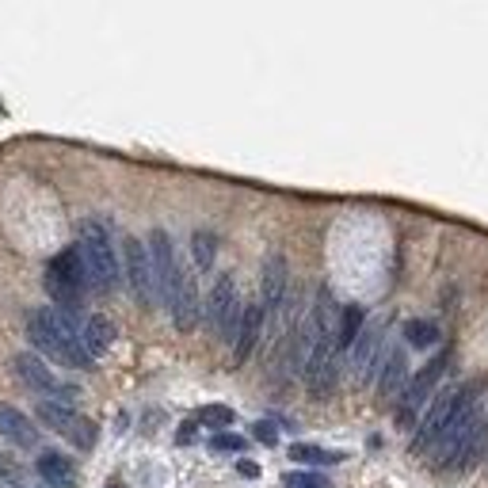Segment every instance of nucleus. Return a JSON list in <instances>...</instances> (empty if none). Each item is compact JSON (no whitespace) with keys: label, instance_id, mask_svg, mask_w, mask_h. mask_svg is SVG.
<instances>
[{"label":"nucleus","instance_id":"nucleus-27","mask_svg":"<svg viewBox=\"0 0 488 488\" xmlns=\"http://www.w3.org/2000/svg\"><path fill=\"white\" fill-rule=\"evenodd\" d=\"M256 439H260L264 446H275L279 443V428H275V423H267V420H260V423H256Z\"/></svg>","mask_w":488,"mask_h":488},{"label":"nucleus","instance_id":"nucleus-3","mask_svg":"<svg viewBox=\"0 0 488 488\" xmlns=\"http://www.w3.org/2000/svg\"><path fill=\"white\" fill-rule=\"evenodd\" d=\"M473 408H477V385H458L454 393L439 397V401L431 405V413L423 416V423L416 428L413 454H423V451H431V446H439L443 435L451 431L466 413H473Z\"/></svg>","mask_w":488,"mask_h":488},{"label":"nucleus","instance_id":"nucleus-20","mask_svg":"<svg viewBox=\"0 0 488 488\" xmlns=\"http://www.w3.org/2000/svg\"><path fill=\"white\" fill-rule=\"evenodd\" d=\"M290 458L302 461V466H336V461H343V454L325 451V446H313V443H294Z\"/></svg>","mask_w":488,"mask_h":488},{"label":"nucleus","instance_id":"nucleus-28","mask_svg":"<svg viewBox=\"0 0 488 488\" xmlns=\"http://www.w3.org/2000/svg\"><path fill=\"white\" fill-rule=\"evenodd\" d=\"M195 439V423H184V431H179V443H191Z\"/></svg>","mask_w":488,"mask_h":488},{"label":"nucleus","instance_id":"nucleus-31","mask_svg":"<svg viewBox=\"0 0 488 488\" xmlns=\"http://www.w3.org/2000/svg\"><path fill=\"white\" fill-rule=\"evenodd\" d=\"M111 488H122V484H111Z\"/></svg>","mask_w":488,"mask_h":488},{"label":"nucleus","instance_id":"nucleus-19","mask_svg":"<svg viewBox=\"0 0 488 488\" xmlns=\"http://www.w3.org/2000/svg\"><path fill=\"white\" fill-rule=\"evenodd\" d=\"M366 332V310L363 305H343V313L336 320V343H340V351H351L355 348V340Z\"/></svg>","mask_w":488,"mask_h":488},{"label":"nucleus","instance_id":"nucleus-10","mask_svg":"<svg viewBox=\"0 0 488 488\" xmlns=\"http://www.w3.org/2000/svg\"><path fill=\"white\" fill-rule=\"evenodd\" d=\"M149 256H153V275H157V298L161 305H169V298L179 287V275H184L169 229H153L149 233Z\"/></svg>","mask_w":488,"mask_h":488},{"label":"nucleus","instance_id":"nucleus-4","mask_svg":"<svg viewBox=\"0 0 488 488\" xmlns=\"http://www.w3.org/2000/svg\"><path fill=\"white\" fill-rule=\"evenodd\" d=\"M46 294L54 298L58 310H69L76 313V305H81V294L88 290V272H84V260L81 252H76V244L66 252H58L54 260L46 264Z\"/></svg>","mask_w":488,"mask_h":488},{"label":"nucleus","instance_id":"nucleus-6","mask_svg":"<svg viewBox=\"0 0 488 488\" xmlns=\"http://www.w3.org/2000/svg\"><path fill=\"white\" fill-rule=\"evenodd\" d=\"M12 366H16L20 382L28 385L31 393L43 397V401H58V405H69V408H73L76 397H81V393H76V385H66V382L54 374V370L43 363V358L31 355V351H20L16 358H12Z\"/></svg>","mask_w":488,"mask_h":488},{"label":"nucleus","instance_id":"nucleus-30","mask_svg":"<svg viewBox=\"0 0 488 488\" xmlns=\"http://www.w3.org/2000/svg\"><path fill=\"white\" fill-rule=\"evenodd\" d=\"M0 488H8V484H0ZM12 488H23V484H12Z\"/></svg>","mask_w":488,"mask_h":488},{"label":"nucleus","instance_id":"nucleus-18","mask_svg":"<svg viewBox=\"0 0 488 488\" xmlns=\"http://www.w3.org/2000/svg\"><path fill=\"white\" fill-rule=\"evenodd\" d=\"M405 378H408V355H405V348H390L382 358V370H378V393L393 401V397L401 393Z\"/></svg>","mask_w":488,"mask_h":488},{"label":"nucleus","instance_id":"nucleus-26","mask_svg":"<svg viewBox=\"0 0 488 488\" xmlns=\"http://www.w3.org/2000/svg\"><path fill=\"white\" fill-rule=\"evenodd\" d=\"M210 446H214V451H222V454H240L244 451V439H240V435L222 431V435H214V439H210Z\"/></svg>","mask_w":488,"mask_h":488},{"label":"nucleus","instance_id":"nucleus-2","mask_svg":"<svg viewBox=\"0 0 488 488\" xmlns=\"http://www.w3.org/2000/svg\"><path fill=\"white\" fill-rule=\"evenodd\" d=\"M76 252H81V260H84L88 287L99 294H111L119 287L122 264H119V252H114L111 225L104 217H84L81 222V229H76Z\"/></svg>","mask_w":488,"mask_h":488},{"label":"nucleus","instance_id":"nucleus-22","mask_svg":"<svg viewBox=\"0 0 488 488\" xmlns=\"http://www.w3.org/2000/svg\"><path fill=\"white\" fill-rule=\"evenodd\" d=\"M405 340L413 343V348H435L439 343V325H431V320H408L405 325Z\"/></svg>","mask_w":488,"mask_h":488},{"label":"nucleus","instance_id":"nucleus-9","mask_svg":"<svg viewBox=\"0 0 488 488\" xmlns=\"http://www.w3.org/2000/svg\"><path fill=\"white\" fill-rule=\"evenodd\" d=\"M446 363H451L446 355H435L431 363L420 366V374L401 390V397H397V423H401V428H413V423H416V413L428 405V397H431L435 385H439Z\"/></svg>","mask_w":488,"mask_h":488},{"label":"nucleus","instance_id":"nucleus-14","mask_svg":"<svg viewBox=\"0 0 488 488\" xmlns=\"http://www.w3.org/2000/svg\"><path fill=\"white\" fill-rule=\"evenodd\" d=\"M264 305L260 302H244V313H240V325H237V340H233V358L237 363H244L252 351H256V343H260L264 336Z\"/></svg>","mask_w":488,"mask_h":488},{"label":"nucleus","instance_id":"nucleus-25","mask_svg":"<svg viewBox=\"0 0 488 488\" xmlns=\"http://www.w3.org/2000/svg\"><path fill=\"white\" fill-rule=\"evenodd\" d=\"M282 484H287V488H332L325 477H320V473H290Z\"/></svg>","mask_w":488,"mask_h":488},{"label":"nucleus","instance_id":"nucleus-8","mask_svg":"<svg viewBox=\"0 0 488 488\" xmlns=\"http://www.w3.org/2000/svg\"><path fill=\"white\" fill-rule=\"evenodd\" d=\"M35 416L43 428H50L54 435H61V439H69L73 446H81V451H88V446H96V428L92 420H84L76 408L69 405H58V401H38Z\"/></svg>","mask_w":488,"mask_h":488},{"label":"nucleus","instance_id":"nucleus-15","mask_svg":"<svg viewBox=\"0 0 488 488\" xmlns=\"http://www.w3.org/2000/svg\"><path fill=\"white\" fill-rule=\"evenodd\" d=\"M0 435L12 446H23V451L38 446V428L31 423V416H23L16 405H4V401H0Z\"/></svg>","mask_w":488,"mask_h":488},{"label":"nucleus","instance_id":"nucleus-5","mask_svg":"<svg viewBox=\"0 0 488 488\" xmlns=\"http://www.w3.org/2000/svg\"><path fill=\"white\" fill-rule=\"evenodd\" d=\"M240 313H244V302L237 294V279H233V272H222L214 279L210 298H207V320H210V328L217 332V340H225V343L237 340Z\"/></svg>","mask_w":488,"mask_h":488},{"label":"nucleus","instance_id":"nucleus-24","mask_svg":"<svg viewBox=\"0 0 488 488\" xmlns=\"http://www.w3.org/2000/svg\"><path fill=\"white\" fill-rule=\"evenodd\" d=\"M0 484H23V466L8 451H0Z\"/></svg>","mask_w":488,"mask_h":488},{"label":"nucleus","instance_id":"nucleus-23","mask_svg":"<svg viewBox=\"0 0 488 488\" xmlns=\"http://www.w3.org/2000/svg\"><path fill=\"white\" fill-rule=\"evenodd\" d=\"M195 420L202 423V428H233V408L225 405H202Z\"/></svg>","mask_w":488,"mask_h":488},{"label":"nucleus","instance_id":"nucleus-13","mask_svg":"<svg viewBox=\"0 0 488 488\" xmlns=\"http://www.w3.org/2000/svg\"><path fill=\"white\" fill-rule=\"evenodd\" d=\"M169 313H172V325L179 332H191L199 320V290H195V275L184 267V275H179V287L169 298Z\"/></svg>","mask_w":488,"mask_h":488},{"label":"nucleus","instance_id":"nucleus-21","mask_svg":"<svg viewBox=\"0 0 488 488\" xmlns=\"http://www.w3.org/2000/svg\"><path fill=\"white\" fill-rule=\"evenodd\" d=\"M191 256H195V267H202V272H210L214 267L217 240H214L210 229H195V233H191Z\"/></svg>","mask_w":488,"mask_h":488},{"label":"nucleus","instance_id":"nucleus-12","mask_svg":"<svg viewBox=\"0 0 488 488\" xmlns=\"http://www.w3.org/2000/svg\"><path fill=\"white\" fill-rule=\"evenodd\" d=\"M382 358H385V328H382V325H370L363 336L355 340L351 366H355L358 378L370 382V378H374V370H382Z\"/></svg>","mask_w":488,"mask_h":488},{"label":"nucleus","instance_id":"nucleus-29","mask_svg":"<svg viewBox=\"0 0 488 488\" xmlns=\"http://www.w3.org/2000/svg\"><path fill=\"white\" fill-rule=\"evenodd\" d=\"M237 469L244 473V477H256V473H260V469H256V466H252V461H237Z\"/></svg>","mask_w":488,"mask_h":488},{"label":"nucleus","instance_id":"nucleus-7","mask_svg":"<svg viewBox=\"0 0 488 488\" xmlns=\"http://www.w3.org/2000/svg\"><path fill=\"white\" fill-rule=\"evenodd\" d=\"M122 279L130 287L134 302L138 305H157V275H153V256H149V244H141L138 237H126L122 240Z\"/></svg>","mask_w":488,"mask_h":488},{"label":"nucleus","instance_id":"nucleus-16","mask_svg":"<svg viewBox=\"0 0 488 488\" xmlns=\"http://www.w3.org/2000/svg\"><path fill=\"white\" fill-rule=\"evenodd\" d=\"M35 469L46 488H76V466H73V458H66L61 451H43L35 461Z\"/></svg>","mask_w":488,"mask_h":488},{"label":"nucleus","instance_id":"nucleus-11","mask_svg":"<svg viewBox=\"0 0 488 488\" xmlns=\"http://www.w3.org/2000/svg\"><path fill=\"white\" fill-rule=\"evenodd\" d=\"M287 290H290V267H287V256H282V252H267V260H264V275H260V305H264V313H267V317L282 310V302H287Z\"/></svg>","mask_w":488,"mask_h":488},{"label":"nucleus","instance_id":"nucleus-17","mask_svg":"<svg viewBox=\"0 0 488 488\" xmlns=\"http://www.w3.org/2000/svg\"><path fill=\"white\" fill-rule=\"evenodd\" d=\"M114 325H111V317H104V313H92V317H84L81 320V343H84V351H88V358H96L99 355H107L111 351V343H114Z\"/></svg>","mask_w":488,"mask_h":488},{"label":"nucleus","instance_id":"nucleus-1","mask_svg":"<svg viewBox=\"0 0 488 488\" xmlns=\"http://www.w3.org/2000/svg\"><path fill=\"white\" fill-rule=\"evenodd\" d=\"M28 336L38 351L58 358L61 366H73V370L92 366V358H88L84 343H81V317L69 310H58V305H38V310H31Z\"/></svg>","mask_w":488,"mask_h":488}]
</instances>
